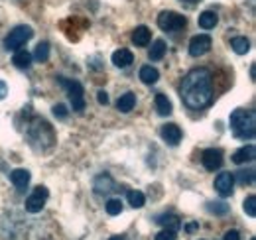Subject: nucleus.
Returning <instances> with one entry per match:
<instances>
[{"mask_svg": "<svg viewBox=\"0 0 256 240\" xmlns=\"http://www.w3.org/2000/svg\"><path fill=\"white\" fill-rule=\"evenodd\" d=\"M34 58H36V61H40V63H46V61L50 60V44L48 42H40L36 46Z\"/></svg>", "mask_w": 256, "mask_h": 240, "instance_id": "24", "label": "nucleus"}, {"mask_svg": "<svg viewBox=\"0 0 256 240\" xmlns=\"http://www.w3.org/2000/svg\"><path fill=\"white\" fill-rule=\"evenodd\" d=\"M182 2H188V4H197L199 0H182Z\"/></svg>", "mask_w": 256, "mask_h": 240, "instance_id": "38", "label": "nucleus"}, {"mask_svg": "<svg viewBox=\"0 0 256 240\" xmlns=\"http://www.w3.org/2000/svg\"><path fill=\"white\" fill-rule=\"evenodd\" d=\"M128 203H130V207H134V209H140V207H144V203H146V197H144V193L142 191H128Z\"/></svg>", "mask_w": 256, "mask_h": 240, "instance_id": "25", "label": "nucleus"}, {"mask_svg": "<svg viewBox=\"0 0 256 240\" xmlns=\"http://www.w3.org/2000/svg\"><path fill=\"white\" fill-rule=\"evenodd\" d=\"M180 94L184 104L192 110H201L209 106L213 100V73L205 67L192 69L182 81Z\"/></svg>", "mask_w": 256, "mask_h": 240, "instance_id": "1", "label": "nucleus"}, {"mask_svg": "<svg viewBox=\"0 0 256 240\" xmlns=\"http://www.w3.org/2000/svg\"><path fill=\"white\" fill-rule=\"evenodd\" d=\"M150 40H152V34L146 26H138L132 32V44L138 46V48H146L150 44Z\"/></svg>", "mask_w": 256, "mask_h": 240, "instance_id": "14", "label": "nucleus"}, {"mask_svg": "<svg viewBox=\"0 0 256 240\" xmlns=\"http://www.w3.org/2000/svg\"><path fill=\"white\" fill-rule=\"evenodd\" d=\"M112 63H114L116 67L124 69V67L134 63V56H132L130 50H116V52L112 54Z\"/></svg>", "mask_w": 256, "mask_h": 240, "instance_id": "15", "label": "nucleus"}, {"mask_svg": "<svg viewBox=\"0 0 256 240\" xmlns=\"http://www.w3.org/2000/svg\"><path fill=\"white\" fill-rule=\"evenodd\" d=\"M6 94H8V85L4 81H0V100L6 98Z\"/></svg>", "mask_w": 256, "mask_h": 240, "instance_id": "34", "label": "nucleus"}, {"mask_svg": "<svg viewBox=\"0 0 256 240\" xmlns=\"http://www.w3.org/2000/svg\"><path fill=\"white\" fill-rule=\"evenodd\" d=\"M60 85L67 89V94H69V100H71V106L75 112H83L85 110V90H83V85L79 81H73V79H65V77H58Z\"/></svg>", "mask_w": 256, "mask_h": 240, "instance_id": "3", "label": "nucleus"}, {"mask_svg": "<svg viewBox=\"0 0 256 240\" xmlns=\"http://www.w3.org/2000/svg\"><path fill=\"white\" fill-rule=\"evenodd\" d=\"M140 79H142V83H146V85H154V83L160 79V71H158L156 67H152V65H144V67L140 69Z\"/></svg>", "mask_w": 256, "mask_h": 240, "instance_id": "18", "label": "nucleus"}, {"mask_svg": "<svg viewBox=\"0 0 256 240\" xmlns=\"http://www.w3.org/2000/svg\"><path fill=\"white\" fill-rule=\"evenodd\" d=\"M207 210L211 212V214H217V216H223L228 212V205L223 203V201H211V203H207Z\"/></svg>", "mask_w": 256, "mask_h": 240, "instance_id": "26", "label": "nucleus"}, {"mask_svg": "<svg viewBox=\"0 0 256 240\" xmlns=\"http://www.w3.org/2000/svg\"><path fill=\"white\" fill-rule=\"evenodd\" d=\"M164 56H166V42H164V40H156V42L152 44L150 52H148V58L152 61H160Z\"/></svg>", "mask_w": 256, "mask_h": 240, "instance_id": "23", "label": "nucleus"}, {"mask_svg": "<svg viewBox=\"0 0 256 240\" xmlns=\"http://www.w3.org/2000/svg\"><path fill=\"white\" fill-rule=\"evenodd\" d=\"M217 22H219V16L213 10H205L199 14V28H203V30H213L217 26Z\"/></svg>", "mask_w": 256, "mask_h": 240, "instance_id": "16", "label": "nucleus"}, {"mask_svg": "<svg viewBox=\"0 0 256 240\" xmlns=\"http://www.w3.org/2000/svg\"><path fill=\"white\" fill-rule=\"evenodd\" d=\"M236 180L240 185H250L254 181V170H242V172H236Z\"/></svg>", "mask_w": 256, "mask_h": 240, "instance_id": "28", "label": "nucleus"}, {"mask_svg": "<svg viewBox=\"0 0 256 240\" xmlns=\"http://www.w3.org/2000/svg\"><path fill=\"white\" fill-rule=\"evenodd\" d=\"M256 156V148L252 146V144H248V146H242L240 150H236L234 154H232V162L234 164H246V162H252Z\"/></svg>", "mask_w": 256, "mask_h": 240, "instance_id": "12", "label": "nucleus"}, {"mask_svg": "<svg viewBox=\"0 0 256 240\" xmlns=\"http://www.w3.org/2000/svg\"><path fill=\"white\" fill-rule=\"evenodd\" d=\"M250 77H252V79H256V65H252V67H250Z\"/></svg>", "mask_w": 256, "mask_h": 240, "instance_id": "37", "label": "nucleus"}, {"mask_svg": "<svg viewBox=\"0 0 256 240\" xmlns=\"http://www.w3.org/2000/svg\"><path fill=\"white\" fill-rule=\"evenodd\" d=\"M201 164L207 172H217L223 166V152L219 148H207L201 154Z\"/></svg>", "mask_w": 256, "mask_h": 240, "instance_id": "8", "label": "nucleus"}, {"mask_svg": "<svg viewBox=\"0 0 256 240\" xmlns=\"http://www.w3.org/2000/svg\"><path fill=\"white\" fill-rule=\"evenodd\" d=\"M30 172L28 170H14L12 174H10V181L14 183V187L16 189H20V191H24L26 187H28V183H30Z\"/></svg>", "mask_w": 256, "mask_h": 240, "instance_id": "13", "label": "nucleus"}, {"mask_svg": "<svg viewBox=\"0 0 256 240\" xmlns=\"http://www.w3.org/2000/svg\"><path fill=\"white\" fill-rule=\"evenodd\" d=\"M158 26L164 32H176V30H184L188 26V18L178 14V12H172V10H164L160 16H158Z\"/></svg>", "mask_w": 256, "mask_h": 240, "instance_id": "5", "label": "nucleus"}, {"mask_svg": "<svg viewBox=\"0 0 256 240\" xmlns=\"http://www.w3.org/2000/svg\"><path fill=\"white\" fill-rule=\"evenodd\" d=\"M230 48H232V52H234V54L244 56V54H248V52H250V42H248V38L236 36V38H232V40H230Z\"/></svg>", "mask_w": 256, "mask_h": 240, "instance_id": "19", "label": "nucleus"}, {"mask_svg": "<svg viewBox=\"0 0 256 240\" xmlns=\"http://www.w3.org/2000/svg\"><path fill=\"white\" fill-rule=\"evenodd\" d=\"M54 114H56L58 118H67V106H65V104H56V106H54Z\"/></svg>", "mask_w": 256, "mask_h": 240, "instance_id": "31", "label": "nucleus"}, {"mask_svg": "<svg viewBox=\"0 0 256 240\" xmlns=\"http://www.w3.org/2000/svg\"><path fill=\"white\" fill-rule=\"evenodd\" d=\"M136 106V94L134 92H124V94H120V98L116 100V108L120 110V112H130L132 108Z\"/></svg>", "mask_w": 256, "mask_h": 240, "instance_id": "17", "label": "nucleus"}, {"mask_svg": "<svg viewBox=\"0 0 256 240\" xmlns=\"http://www.w3.org/2000/svg\"><path fill=\"white\" fill-rule=\"evenodd\" d=\"M12 63H14L18 69H30V65H32V56H30L26 50H18V52L14 54V58H12Z\"/></svg>", "mask_w": 256, "mask_h": 240, "instance_id": "22", "label": "nucleus"}, {"mask_svg": "<svg viewBox=\"0 0 256 240\" xmlns=\"http://www.w3.org/2000/svg\"><path fill=\"white\" fill-rule=\"evenodd\" d=\"M96 100H98V104H104V106H106V104H108V94H106L104 90H98V92H96Z\"/></svg>", "mask_w": 256, "mask_h": 240, "instance_id": "32", "label": "nucleus"}, {"mask_svg": "<svg viewBox=\"0 0 256 240\" xmlns=\"http://www.w3.org/2000/svg\"><path fill=\"white\" fill-rule=\"evenodd\" d=\"M156 110H158L160 116H170L172 114V100L164 92L156 94Z\"/></svg>", "mask_w": 256, "mask_h": 240, "instance_id": "21", "label": "nucleus"}, {"mask_svg": "<svg viewBox=\"0 0 256 240\" xmlns=\"http://www.w3.org/2000/svg\"><path fill=\"white\" fill-rule=\"evenodd\" d=\"M211 46H213L211 36H207V34L193 36L192 42H190V56L192 58H201V56H205L211 50Z\"/></svg>", "mask_w": 256, "mask_h": 240, "instance_id": "7", "label": "nucleus"}, {"mask_svg": "<svg viewBox=\"0 0 256 240\" xmlns=\"http://www.w3.org/2000/svg\"><path fill=\"white\" fill-rule=\"evenodd\" d=\"M178 238V232L176 230H170V228H164L156 234V240H176Z\"/></svg>", "mask_w": 256, "mask_h": 240, "instance_id": "30", "label": "nucleus"}, {"mask_svg": "<svg viewBox=\"0 0 256 240\" xmlns=\"http://www.w3.org/2000/svg\"><path fill=\"white\" fill-rule=\"evenodd\" d=\"M160 136H162V140L168 142L170 146H178V144L182 142L184 132H182V128H180L178 124H164L160 130Z\"/></svg>", "mask_w": 256, "mask_h": 240, "instance_id": "10", "label": "nucleus"}, {"mask_svg": "<svg viewBox=\"0 0 256 240\" xmlns=\"http://www.w3.org/2000/svg\"><path fill=\"white\" fill-rule=\"evenodd\" d=\"M195 228H199V224H197V222H190V224L186 226V230H188V232H193Z\"/></svg>", "mask_w": 256, "mask_h": 240, "instance_id": "35", "label": "nucleus"}, {"mask_svg": "<svg viewBox=\"0 0 256 240\" xmlns=\"http://www.w3.org/2000/svg\"><path fill=\"white\" fill-rule=\"evenodd\" d=\"M34 36V30L30 26H16L4 38V50L8 52H18L22 46H26V42H30Z\"/></svg>", "mask_w": 256, "mask_h": 240, "instance_id": "4", "label": "nucleus"}, {"mask_svg": "<svg viewBox=\"0 0 256 240\" xmlns=\"http://www.w3.org/2000/svg\"><path fill=\"white\" fill-rule=\"evenodd\" d=\"M108 240H126V236H122V234H116V236H110Z\"/></svg>", "mask_w": 256, "mask_h": 240, "instance_id": "36", "label": "nucleus"}, {"mask_svg": "<svg viewBox=\"0 0 256 240\" xmlns=\"http://www.w3.org/2000/svg\"><path fill=\"white\" fill-rule=\"evenodd\" d=\"M223 240H240V234H238V230H226Z\"/></svg>", "mask_w": 256, "mask_h": 240, "instance_id": "33", "label": "nucleus"}, {"mask_svg": "<svg viewBox=\"0 0 256 240\" xmlns=\"http://www.w3.org/2000/svg\"><path fill=\"white\" fill-rule=\"evenodd\" d=\"M48 197H50V191H48V187H44V185H38V187H34V191L30 193V197L26 199V203H24V207L28 212H42V209L46 207V201H48Z\"/></svg>", "mask_w": 256, "mask_h": 240, "instance_id": "6", "label": "nucleus"}, {"mask_svg": "<svg viewBox=\"0 0 256 240\" xmlns=\"http://www.w3.org/2000/svg\"><path fill=\"white\" fill-rule=\"evenodd\" d=\"M93 189L96 195H108L114 191V180L108 174H100L93 183Z\"/></svg>", "mask_w": 256, "mask_h": 240, "instance_id": "11", "label": "nucleus"}, {"mask_svg": "<svg viewBox=\"0 0 256 240\" xmlns=\"http://www.w3.org/2000/svg\"><path fill=\"white\" fill-rule=\"evenodd\" d=\"M156 222L162 224L164 228H170V230H180V226H182V220L176 216V214H160L158 218H156Z\"/></svg>", "mask_w": 256, "mask_h": 240, "instance_id": "20", "label": "nucleus"}, {"mask_svg": "<svg viewBox=\"0 0 256 240\" xmlns=\"http://www.w3.org/2000/svg\"><path fill=\"white\" fill-rule=\"evenodd\" d=\"M242 209H244V212H246L248 216H256V197L254 195H248V197L244 199Z\"/></svg>", "mask_w": 256, "mask_h": 240, "instance_id": "29", "label": "nucleus"}, {"mask_svg": "<svg viewBox=\"0 0 256 240\" xmlns=\"http://www.w3.org/2000/svg\"><path fill=\"white\" fill-rule=\"evenodd\" d=\"M104 209H106V212H108L110 216H116V214L122 212V201H120V199H108L106 205H104Z\"/></svg>", "mask_w": 256, "mask_h": 240, "instance_id": "27", "label": "nucleus"}, {"mask_svg": "<svg viewBox=\"0 0 256 240\" xmlns=\"http://www.w3.org/2000/svg\"><path fill=\"white\" fill-rule=\"evenodd\" d=\"M215 189L221 197H230L234 191V174H230V172L219 174L215 180Z\"/></svg>", "mask_w": 256, "mask_h": 240, "instance_id": "9", "label": "nucleus"}, {"mask_svg": "<svg viewBox=\"0 0 256 240\" xmlns=\"http://www.w3.org/2000/svg\"><path fill=\"white\" fill-rule=\"evenodd\" d=\"M250 240H256V238H250Z\"/></svg>", "mask_w": 256, "mask_h": 240, "instance_id": "39", "label": "nucleus"}, {"mask_svg": "<svg viewBox=\"0 0 256 240\" xmlns=\"http://www.w3.org/2000/svg\"><path fill=\"white\" fill-rule=\"evenodd\" d=\"M230 130L234 134V138L238 140H252L256 134V116L252 110H244V108H236L230 114Z\"/></svg>", "mask_w": 256, "mask_h": 240, "instance_id": "2", "label": "nucleus"}]
</instances>
